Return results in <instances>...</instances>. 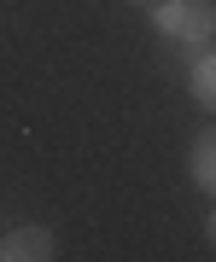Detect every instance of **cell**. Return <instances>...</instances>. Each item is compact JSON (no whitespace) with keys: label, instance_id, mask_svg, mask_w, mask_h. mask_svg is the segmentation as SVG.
Here are the masks:
<instances>
[{"label":"cell","instance_id":"cell-2","mask_svg":"<svg viewBox=\"0 0 216 262\" xmlns=\"http://www.w3.org/2000/svg\"><path fill=\"white\" fill-rule=\"evenodd\" d=\"M53 256H58L53 227H12V233H0V262H53Z\"/></svg>","mask_w":216,"mask_h":262},{"label":"cell","instance_id":"cell-5","mask_svg":"<svg viewBox=\"0 0 216 262\" xmlns=\"http://www.w3.org/2000/svg\"><path fill=\"white\" fill-rule=\"evenodd\" d=\"M205 239L216 245V204H210V215H205Z\"/></svg>","mask_w":216,"mask_h":262},{"label":"cell","instance_id":"cell-1","mask_svg":"<svg viewBox=\"0 0 216 262\" xmlns=\"http://www.w3.org/2000/svg\"><path fill=\"white\" fill-rule=\"evenodd\" d=\"M152 29L181 47H210L216 41V6L210 0H152Z\"/></svg>","mask_w":216,"mask_h":262},{"label":"cell","instance_id":"cell-4","mask_svg":"<svg viewBox=\"0 0 216 262\" xmlns=\"http://www.w3.org/2000/svg\"><path fill=\"white\" fill-rule=\"evenodd\" d=\"M187 94L216 117V53L210 47H193V64H187Z\"/></svg>","mask_w":216,"mask_h":262},{"label":"cell","instance_id":"cell-6","mask_svg":"<svg viewBox=\"0 0 216 262\" xmlns=\"http://www.w3.org/2000/svg\"><path fill=\"white\" fill-rule=\"evenodd\" d=\"M129 6H152V0H129Z\"/></svg>","mask_w":216,"mask_h":262},{"label":"cell","instance_id":"cell-3","mask_svg":"<svg viewBox=\"0 0 216 262\" xmlns=\"http://www.w3.org/2000/svg\"><path fill=\"white\" fill-rule=\"evenodd\" d=\"M187 175H193V187L205 192V198H216V122L193 140V151H187Z\"/></svg>","mask_w":216,"mask_h":262}]
</instances>
